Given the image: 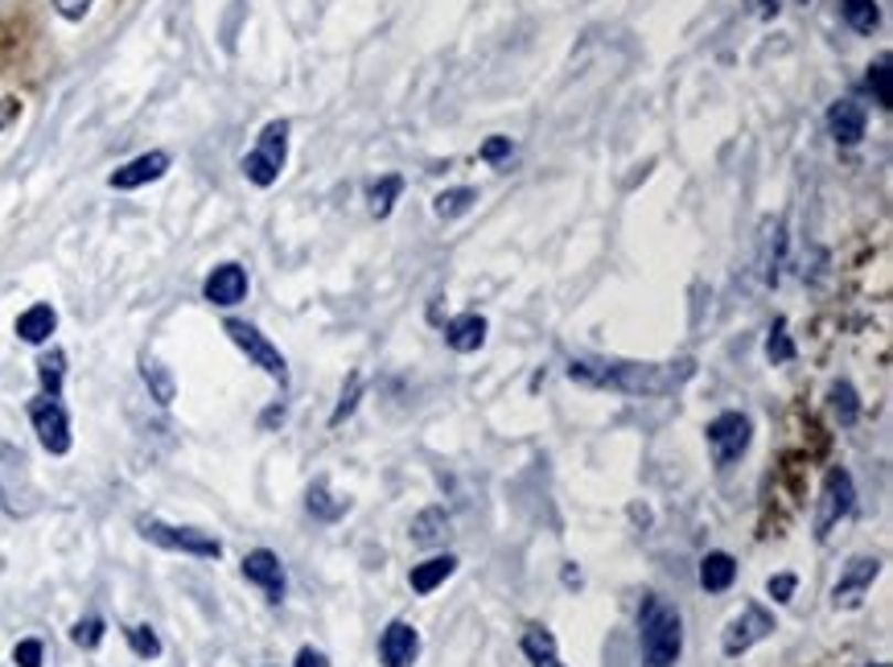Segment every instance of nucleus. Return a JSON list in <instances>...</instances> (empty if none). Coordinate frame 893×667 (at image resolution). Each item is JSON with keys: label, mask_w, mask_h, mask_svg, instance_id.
Returning <instances> with one entry per match:
<instances>
[{"label": "nucleus", "mask_w": 893, "mask_h": 667, "mask_svg": "<svg viewBox=\"0 0 893 667\" xmlns=\"http://www.w3.org/2000/svg\"><path fill=\"white\" fill-rule=\"evenodd\" d=\"M799 4H807V0H799Z\"/></svg>", "instance_id": "43"}, {"label": "nucleus", "mask_w": 893, "mask_h": 667, "mask_svg": "<svg viewBox=\"0 0 893 667\" xmlns=\"http://www.w3.org/2000/svg\"><path fill=\"white\" fill-rule=\"evenodd\" d=\"M137 528L149 544L169 548V552H185V557H202V561H219L223 557V544L202 528H178V523H166V519H140Z\"/></svg>", "instance_id": "5"}, {"label": "nucleus", "mask_w": 893, "mask_h": 667, "mask_svg": "<svg viewBox=\"0 0 893 667\" xmlns=\"http://www.w3.org/2000/svg\"><path fill=\"white\" fill-rule=\"evenodd\" d=\"M169 169V152H145V157H137V161H128V166H120L107 182H111V190H137V186H149L157 182V178H166Z\"/></svg>", "instance_id": "14"}, {"label": "nucleus", "mask_w": 893, "mask_h": 667, "mask_svg": "<svg viewBox=\"0 0 893 667\" xmlns=\"http://www.w3.org/2000/svg\"><path fill=\"white\" fill-rule=\"evenodd\" d=\"M766 359H770V363H790V359H795V342H790L787 321L783 318L774 321L770 338H766Z\"/></svg>", "instance_id": "29"}, {"label": "nucleus", "mask_w": 893, "mask_h": 667, "mask_svg": "<svg viewBox=\"0 0 893 667\" xmlns=\"http://www.w3.org/2000/svg\"><path fill=\"white\" fill-rule=\"evenodd\" d=\"M454 569H457V557H428L424 564H412V573H408V585L416 593H433L437 585H445L449 576H454Z\"/></svg>", "instance_id": "19"}, {"label": "nucleus", "mask_w": 893, "mask_h": 667, "mask_svg": "<svg viewBox=\"0 0 893 667\" xmlns=\"http://www.w3.org/2000/svg\"><path fill=\"white\" fill-rule=\"evenodd\" d=\"M95 0H54V13L62 17V21H83V17L92 13Z\"/></svg>", "instance_id": "37"}, {"label": "nucleus", "mask_w": 893, "mask_h": 667, "mask_svg": "<svg viewBox=\"0 0 893 667\" xmlns=\"http://www.w3.org/2000/svg\"><path fill=\"white\" fill-rule=\"evenodd\" d=\"M59 326V314L50 309V305H30L21 318H17V338L21 342H30V347H42L50 334Z\"/></svg>", "instance_id": "18"}, {"label": "nucleus", "mask_w": 893, "mask_h": 667, "mask_svg": "<svg viewBox=\"0 0 893 667\" xmlns=\"http://www.w3.org/2000/svg\"><path fill=\"white\" fill-rule=\"evenodd\" d=\"M128 647H132L140 659H157V655H161V638L152 635V626H128Z\"/></svg>", "instance_id": "31"}, {"label": "nucleus", "mask_w": 893, "mask_h": 667, "mask_svg": "<svg viewBox=\"0 0 893 667\" xmlns=\"http://www.w3.org/2000/svg\"><path fill=\"white\" fill-rule=\"evenodd\" d=\"M638 647H642V667L680 664L683 618L680 610L663 602L659 593H642V606H638Z\"/></svg>", "instance_id": "2"}, {"label": "nucleus", "mask_w": 893, "mask_h": 667, "mask_svg": "<svg viewBox=\"0 0 893 667\" xmlns=\"http://www.w3.org/2000/svg\"><path fill=\"white\" fill-rule=\"evenodd\" d=\"M507 157H511V137H495L482 145V161H490V166H499Z\"/></svg>", "instance_id": "38"}, {"label": "nucleus", "mask_w": 893, "mask_h": 667, "mask_svg": "<svg viewBox=\"0 0 893 667\" xmlns=\"http://www.w3.org/2000/svg\"><path fill=\"white\" fill-rule=\"evenodd\" d=\"M832 409H836V416H840V425H852V421H857L861 400H857V392H852V383L848 380H840L832 388Z\"/></svg>", "instance_id": "30"}, {"label": "nucleus", "mask_w": 893, "mask_h": 667, "mask_svg": "<svg viewBox=\"0 0 893 667\" xmlns=\"http://www.w3.org/2000/svg\"><path fill=\"white\" fill-rule=\"evenodd\" d=\"M243 576L252 581V585H259L264 590V597L273 602V606H280L285 602V564H280V557L276 552H268V548H256V552H247L243 557Z\"/></svg>", "instance_id": "12"}, {"label": "nucleus", "mask_w": 893, "mask_h": 667, "mask_svg": "<svg viewBox=\"0 0 893 667\" xmlns=\"http://www.w3.org/2000/svg\"><path fill=\"white\" fill-rule=\"evenodd\" d=\"M445 342L457 350V354H470L486 342V318L482 314H461L445 326Z\"/></svg>", "instance_id": "17"}, {"label": "nucleus", "mask_w": 893, "mask_h": 667, "mask_svg": "<svg viewBox=\"0 0 893 667\" xmlns=\"http://www.w3.org/2000/svg\"><path fill=\"white\" fill-rule=\"evenodd\" d=\"M145 383H149V392L157 404H173V395H178V383H173V375H169L166 363H157V359H145Z\"/></svg>", "instance_id": "25"}, {"label": "nucleus", "mask_w": 893, "mask_h": 667, "mask_svg": "<svg viewBox=\"0 0 893 667\" xmlns=\"http://www.w3.org/2000/svg\"><path fill=\"white\" fill-rule=\"evenodd\" d=\"M564 581H568V585H581V573H576L573 564H568V569H564Z\"/></svg>", "instance_id": "41"}, {"label": "nucleus", "mask_w": 893, "mask_h": 667, "mask_svg": "<svg viewBox=\"0 0 893 667\" xmlns=\"http://www.w3.org/2000/svg\"><path fill=\"white\" fill-rule=\"evenodd\" d=\"M297 667H330V659H326V652H318V647H301V652H297Z\"/></svg>", "instance_id": "39"}, {"label": "nucleus", "mask_w": 893, "mask_h": 667, "mask_svg": "<svg viewBox=\"0 0 893 667\" xmlns=\"http://www.w3.org/2000/svg\"><path fill=\"white\" fill-rule=\"evenodd\" d=\"M704 433H709V449L716 470H733L745 457V449H750V441H754V425H750L745 412H721Z\"/></svg>", "instance_id": "6"}, {"label": "nucleus", "mask_w": 893, "mask_h": 667, "mask_svg": "<svg viewBox=\"0 0 893 667\" xmlns=\"http://www.w3.org/2000/svg\"><path fill=\"white\" fill-rule=\"evenodd\" d=\"M288 161V124L285 120H273L264 124V133L256 137V149L243 157V173H247V182L252 186H268L280 178V169Z\"/></svg>", "instance_id": "4"}, {"label": "nucleus", "mask_w": 893, "mask_h": 667, "mask_svg": "<svg viewBox=\"0 0 893 667\" xmlns=\"http://www.w3.org/2000/svg\"><path fill=\"white\" fill-rule=\"evenodd\" d=\"M416 655H421V635H416V626L404 618H395L383 638H379V664L383 667H412L416 664Z\"/></svg>", "instance_id": "13"}, {"label": "nucleus", "mask_w": 893, "mask_h": 667, "mask_svg": "<svg viewBox=\"0 0 893 667\" xmlns=\"http://www.w3.org/2000/svg\"><path fill=\"white\" fill-rule=\"evenodd\" d=\"M17 112H21L17 99H0V128H9V124L17 120Z\"/></svg>", "instance_id": "40"}, {"label": "nucleus", "mask_w": 893, "mask_h": 667, "mask_svg": "<svg viewBox=\"0 0 893 667\" xmlns=\"http://www.w3.org/2000/svg\"><path fill=\"white\" fill-rule=\"evenodd\" d=\"M840 13L857 33H873L881 25V9L878 0H840Z\"/></svg>", "instance_id": "23"}, {"label": "nucleus", "mask_w": 893, "mask_h": 667, "mask_svg": "<svg viewBox=\"0 0 893 667\" xmlns=\"http://www.w3.org/2000/svg\"><path fill=\"white\" fill-rule=\"evenodd\" d=\"M0 507L17 519L38 511V486H33L30 474V457L4 437H0Z\"/></svg>", "instance_id": "3"}, {"label": "nucleus", "mask_w": 893, "mask_h": 667, "mask_svg": "<svg viewBox=\"0 0 893 667\" xmlns=\"http://www.w3.org/2000/svg\"><path fill=\"white\" fill-rule=\"evenodd\" d=\"M774 635V614L762 602H745L742 614L729 622L725 626V638H721V652L729 655V659H737V655H745L750 647H757L762 638Z\"/></svg>", "instance_id": "9"}, {"label": "nucleus", "mask_w": 893, "mask_h": 667, "mask_svg": "<svg viewBox=\"0 0 893 667\" xmlns=\"http://www.w3.org/2000/svg\"><path fill=\"white\" fill-rule=\"evenodd\" d=\"M733 581H737V561L729 552H709L700 561V585L709 593H725Z\"/></svg>", "instance_id": "20"}, {"label": "nucleus", "mask_w": 893, "mask_h": 667, "mask_svg": "<svg viewBox=\"0 0 893 667\" xmlns=\"http://www.w3.org/2000/svg\"><path fill=\"white\" fill-rule=\"evenodd\" d=\"M30 421L33 428H38V441L46 445V454L62 457L71 454V416H66V409H62V400H54V395H38L30 404Z\"/></svg>", "instance_id": "10"}, {"label": "nucleus", "mask_w": 893, "mask_h": 667, "mask_svg": "<svg viewBox=\"0 0 893 667\" xmlns=\"http://www.w3.org/2000/svg\"><path fill=\"white\" fill-rule=\"evenodd\" d=\"M864 124H869V116H864V107L857 104V99H840V104H832V112H828V128H832L836 145H861Z\"/></svg>", "instance_id": "16"}, {"label": "nucleus", "mask_w": 893, "mask_h": 667, "mask_svg": "<svg viewBox=\"0 0 893 667\" xmlns=\"http://www.w3.org/2000/svg\"><path fill=\"white\" fill-rule=\"evenodd\" d=\"M531 667H564V664L556 659V655H552V659H540V664H531Z\"/></svg>", "instance_id": "42"}, {"label": "nucleus", "mask_w": 893, "mask_h": 667, "mask_svg": "<svg viewBox=\"0 0 893 667\" xmlns=\"http://www.w3.org/2000/svg\"><path fill=\"white\" fill-rule=\"evenodd\" d=\"M445 536H449L445 507H428V511H421V516L412 519V544L433 548V544H445Z\"/></svg>", "instance_id": "21"}, {"label": "nucleus", "mask_w": 893, "mask_h": 667, "mask_svg": "<svg viewBox=\"0 0 893 667\" xmlns=\"http://www.w3.org/2000/svg\"><path fill=\"white\" fill-rule=\"evenodd\" d=\"M878 573H881L878 557H852V561H848V569L840 573V581H836L832 606L836 610H857V606H864V597H869V590H873Z\"/></svg>", "instance_id": "11"}, {"label": "nucleus", "mask_w": 893, "mask_h": 667, "mask_svg": "<svg viewBox=\"0 0 893 667\" xmlns=\"http://www.w3.org/2000/svg\"><path fill=\"white\" fill-rule=\"evenodd\" d=\"M523 655H528L531 664L552 659V655H556V638H552V631H544V626H531L528 635H523Z\"/></svg>", "instance_id": "28"}, {"label": "nucleus", "mask_w": 893, "mask_h": 667, "mask_svg": "<svg viewBox=\"0 0 893 667\" xmlns=\"http://www.w3.org/2000/svg\"><path fill=\"white\" fill-rule=\"evenodd\" d=\"M223 330H227L231 342H235V347H240L243 354H247V359H252V363L259 367V371H268V375H273V380L280 383V388H285V383H288V363H285V354H280V350H276L273 342H268V338H264V334H259L256 326H252V321L227 318V321H223Z\"/></svg>", "instance_id": "7"}, {"label": "nucleus", "mask_w": 893, "mask_h": 667, "mask_svg": "<svg viewBox=\"0 0 893 667\" xmlns=\"http://www.w3.org/2000/svg\"><path fill=\"white\" fill-rule=\"evenodd\" d=\"M869 87H873V95H878V104L890 112L893 95H890V59H881L878 66H869Z\"/></svg>", "instance_id": "34"}, {"label": "nucleus", "mask_w": 893, "mask_h": 667, "mask_svg": "<svg viewBox=\"0 0 893 667\" xmlns=\"http://www.w3.org/2000/svg\"><path fill=\"white\" fill-rule=\"evenodd\" d=\"M359 395H363V375H359V371H354V375H350V383H347V392H342V404H338V409H333L330 425H342V421H347L350 412L359 409Z\"/></svg>", "instance_id": "33"}, {"label": "nucleus", "mask_w": 893, "mask_h": 667, "mask_svg": "<svg viewBox=\"0 0 893 667\" xmlns=\"http://www.w3.org/2000/svg\"><path fill=\"white\" fill-rule=\"evenodd\" d=\"M46 659V647H42V638H21L13 652V664L17 667H42Z\"/></svg>", "instance_id": "35"}, {"label": "nucleus", "mask_w": 893, "mask_h": 667, "mask_svg": "<svg viewBox=\"0 0 893 667\" xmlns=\"http://www.w3.org/2000/svg\"><path fill=\"white\" fill-rule=\"evenodd\" d=\"M104 618H83V622H75V631H71V638H75L78 647L83 652H95L99 643H104Z\"/></svg>", "instance_id": "32"}, {"label": "nucleus", "mask_w": 893, "mask_h": 667, "mask_svg": "<svg viewBox=\"0 0 893 667\" xmlns=\"http://www.w3.org/2000/svg\"><path fill=\"white\" fill-rule=\"evenodd\" d=\"M305 507H309V516L321 519V523H333V519L347 516V499H333L330 483H326V478H318V483L309 486V495H305Z\"/></svg>", "instance_id": "22"}, {"label": "nucleus", "mask_w": 893, "mask_h": 667, "mask_svg": "<svg viewBox=\"0 0 893 667\" xmlns=\"http://www.w3.org/2000/svg\"><path fill=\"white\" fill-rule=\"evenodd\" d=\"M206 301L211 305H223V309H231V305H240L243 297H247V273H243L240 264H219L211 276H206Z\"/></svg>", "instance_id": "15"}, {"label": "nucleus", "mask_w": 893, "mask_h": 667, "mask_svg": "<svg viewBox=\"0 0 893 667\" xmlns=\"http://www.w3.org/2000/svg\"><path fill=\"white\" fill-rule=\"evenodd\" d=\"M766 590H770L774 602H790V597H795V590H799V581H795L790 573H778V576H770V581H766Z\"/></svg>", "instance_id": "36"}, {"label": "nucleus", "mask_w": 893, "mask_h": 667, "mask_svg": "<svg viewBox=\"0 0 893 667\" xmlns=\"http://www.w3.org/2000/svg\"><path fill=\"white\" fill-rule=\"evenodd\" d=\"M852 502H857V486H852V474L844 466H836L828 470L823 478V490H819V511H816V540H828L832 528L840 519L852 511Z\"/></svg>", "instance_id": "8"}, {"label": "nucleus", "mask_w": 893, "mask_h": 667, "mask_svg": "<svg viewBox=\"0 0 893 667\" xmlns=\"http://www.w3.org/2000/svg\"><path fill=\"white\" fill-rule=\"evenodd\" d=\"M478 202V190L474 186H457V190H445V194L433 198V211L437 219H457V214H466Z\"/></svg>", "instance_id": "24"}, {"label": "nucleus", "mask_w": 893, "mask_h": 667, "mask_svg": "<svg viewBox=\"0 0 893 667\" xmlns=\"http://www.w3.org/2000/svg\"><path fill=\"white\" fill-rule=\"evenodd\" d=\"M38 375H42V388H46L42 395H54V400H59L62 375H66V354H62V350H50L46 359L38 363Z\"/></svg>", "instance_id": "27"}, {"label": "nucleus", "mask_w": 893, "mask_h": 667, "mask_svg": "<svg viewBox=\"0 0 893 667\" xmlns=\"http://www.w3.org/2000/svg\"><path fill=\"white\" fill-rule=\"evenodd\" d=\"M697 375L692 359L680 363H630V359H573L568 363V380L581 388H602V392L618 395H671Z\"/></svg>", "instance_id": "1"}, {"label": "nucleus", "mask_w": 893, "mask_h": 667, "mask_svg": "<svg viewBox=\"0 0 893 667\" xmlns=\"http://www.w3.org/2000/svg\"><path fill=\"white\" fill-rule=\"evenodd\" d=\"M400 190H404V178H395V173L379 178V182L371 186V214H375V219H387L395 207V198H400Z\"/></svg>", "instance_id": "26"}]
</instances>
